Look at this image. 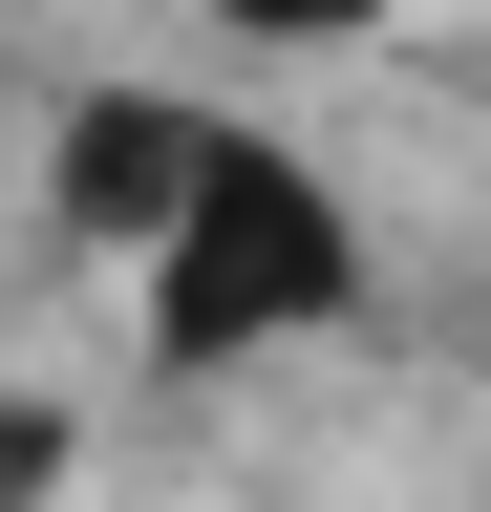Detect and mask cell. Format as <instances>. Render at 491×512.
Instances as JSON below:
<instances>
[{"instance_id": "1", "label": "cell", "mask_w": 491, "mask_h": 512, "mask_svg": "<svg viewBox=\"0 0 491 512\" xmlns=\"http://www.w3.org/2000/svg\"><path fill=\"white\" fill-rule=\"evenodd\" d=\"M65 491V406H22V384H0V512H43Z\"/></svg>"}]
</instances>
